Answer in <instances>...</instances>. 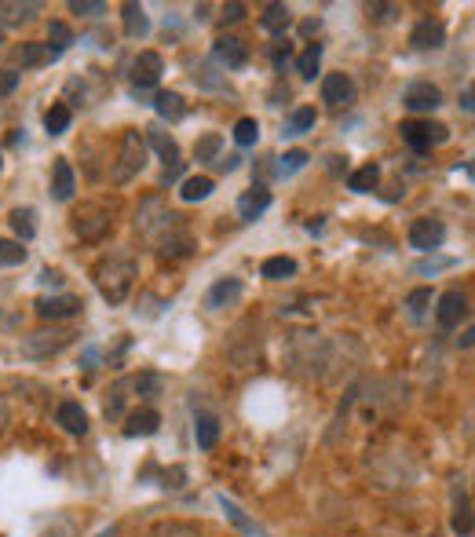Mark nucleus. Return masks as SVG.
Wrapping results in <instances>:
<instances>
[{
  "instance_id": "nucleus-55",
  "label": "nucleus",
  "mask_w": 475,
  "mask_h": 537,
  "mask_svg": "<svg viewBox=\"0 0 475 537\" xmlns=\"http://www.w3.org/2000/svg\"><path fill=\"white\" fill-rule=\"evenodd\" d=\"M461 110H472V88H465V92H461Z\"/></svg>"
},
{
  "instance_id": "nucleus-41",
  "label": "nucleus",
  "mask_w": 475,
  "mask_h": 537,
  "mask_svg": "<svg viewBox=\"0 0 475 537\" xmlns=\"http://www.w3.org/2000/svg\"><path fill=\"white\" fill-rule=\"evenodd\" d=\"M428 304H432V289H413V293L406 296V307H410V318H417V322H421V318H424Z\"/></svg>"
},
{
  "instance_id": "nucleus-4",
  "label": "nucleus",
  "mask_w": 475,
  "mask_h": 537,
  "mask_svg": "<svg viewBox=\"0 0 475 537\" xmlns=\"http://www.w3.org/2000/svg\"><path fill=\"white\" fill-rule=\"evenodd\" d=\"M399 136L406 139L417 154H424V150H432L435 143H446V139H450V128L439 125V121H402Z\"/></svg>"
},
{
  "instance_id": "nucleus-44",
  "label": "nucleus",
  "mask_w": 475,
  "mask_h": 537,
  "mask_svg": "<svg viewBox=\"0 0 475 537\" xmlns=\"http://www.w3.org/2000/svg\"><path fill=\"white\" fill-rule=\"evenodd\" d=\"M125 388H128V380H117L114 388H110V399H106V417H117V413L125 410Z\"/></svg>"
},
{
  "instance_id": "nucleus-2",
  "label": "nucleus",
  "mask_w": 475,
  "mask_h": 537,
  "mask_svg": "<svg viewBox=\"0 0 475 537\" xmlns=\"http://www.w3.org/2000/svg\"><path fill=\"white\" fill-rule=\"evenodd\" d=\"M136 274H139L136 256L125 253V249H114V253H106L95 264V289H99V296H103L106 304L117 307L128 300L132 285H136Z\"/></svg>"
},
{
  "instance_id": "nucleus-56",
  "label": "nucleus",
  "mask_w": 475,
  "mask_h": 537,
  "mask_svg": "<svg viewBox=\"0 0 475 537\" xmlns=\"http://www.w3.org/2000/svg\"><path fill=\"white\" fill-rule=\"evenodd\" d=\"M472 337H475L472 329H465V337H457V344H461V348H472Z\"/></svg>"
},
{
  "instance_id": "nucleus-35",
  "label": "nucleus",
  "mask_w": 475,
  "mask_h": 537,
  "mask_svg": "<svg viewBox=\"0 0 475 537\" xmlns=\"http://www.w3.org/2000/svg\"><path fill=\"white\" fill-rule=\"evenodd\" d=\"M147 139L154 143V150H158L169 165L172 161H180V147H176V139H172L169 132H161V128H147Z\"/></svg>"
},
{
  "instance_id": "nucleus-30",
  "label": "nucleus",
  "mask_w": 475,
  "mask_h": 537,
  "mask_svg": "<svg viewBox=\"0 0 475 537\" xmlns=\"http://www.w3.org/2000/svg\"><path fill=\"white\" fill-rule=\"evenodd\" d=\"M260 274H264L267 282H285V278H293L296 274V260L293 256H271V260H264Z\"/></svg>"
},
{
  "instance_id": "nucleus-6",
  "label": "nucleus",
  "mask_w": 475,
  "mask_h": 537,
  "mask_svg": "<svg viewBox=\"0 0 475 537\" xmlns=\"http://www.w3.org/2000/svg\"><path fill=\"white\" fill-rule=\"evenodd\" d=\"M110 212L103 205H81V212L74 216V231L81 242H99L106 231H110Z\"/></svg>"
},
{
  "instance_id": "nucleus-36",
  "label": "nucleus",
  "mask_w": 475,
  "mask_h": 537,
  "mask_svg": "<svg viewBox=\"0 0 475 537\" xmlns=\"http://www.w3.org/2000/svg\"><path fill=\"white\" fill-rule=\"evenodd\" d=\"M44 128H48V136H63L66 128H70V106L52 103V110L44 114Z\"/></svg>"
},
{
  "instance_id": "nucleus-1",
  "label": "nucleus",
  "mask_w": 475,
  "mask_h": 537,
  "mask_svg": "<svg viewBox=\"0 0 475 537\" xmlns=\"http://www.w3.org/2000/svg\"><path fill=\"white\" fill-rule=\"evenodd\" d=\"M136 231L154 242L161 249V256H187L190 253V238L183 234L180 227V216L158 198V194H150L136 212Z\"/></svg>"
},
{
  "instance_id": "nucleus-54",
  "label": "nucleus",
  "mask_w": 475,
  "mask_h": 537,
  "mask_svg": "<svg viewBox=\"0 0 475 537\" xmlns=\"http://www.w3.org/2000/svg\"><path fill=\"white\" fill-rule=\"evenodd\" d=\"M41 282H44V285H63V274H59V271H44V274H41Z\"/></svg>"
},
{
  "instance_id": "nucleus-48",
  "label": "nucleus",
  "mask_w": 475,
  "mask_h": 537,
  "mask_svg": "<svg viewBox=\"0 0 475 537\" xmlns=\"http://www.w3.org/2000/svg\"><path fill=\"white\" fill-rule=\"evenodd\" d=\"M245 19V4L231 0V4H223V22H242Z\"/></svg>"
},
{
  "instance_id": "nucleus-15",
  "label": "nucleus",
  "mask_w": 475,
  "mask_h": 537,
  "mask_svg": "<svg viewBox=\"0 0 475 537\" xmlns=\"http://www.w3.org/2000/svg\"><path fill=\"white\" fill-rule=\"evenodd\" d=\"M212 55H216V63H223L227 70H242V66L249 63V48H245V41H238V37H220V41L212 44Z\"/></svg>"
},
{
  "instance_id": "nucleus-58",
  "label": "nucleus",
  "mask_w": 475,
  "mask_h": 537,
  "mask_svg": "<svg viewBox=\"0 0 475 537\" xmlns=\"http://www.w3.org/2000/svg\"><path fill=\"white\" fill-rule=\"evenodd\" d=\"M95 537H117V530H114V527H106V530H99Z\"/></svg>"
},
{
  "instance_id": "nucleus-31",
  "label": "nucleus",
  "mask_w": 475,
  "mask_h": 537,
  "mask_svg": "<svg viewBox=\"0 0 475 537\" xmlns=\"http://www.w3.org/2000/svg\"><path fill=\"white\" fill-rule=\"evenodd\" d=\"M216 190V183H212L209 176H190L183 179V187H180V198L183 201H205Z\"/></svg>"
},
{
  "instance_id": "nucleus-5",
  "label": "nucleus",
  "mask_w": 475,
  "mask_h": 537,
  "mask_svg": "<svg viewBox=\"0 0 475 537\" xmlns=\"http://www.w3.org/2000/svg\"><path fill=\"white\" fill-rule=\"evenodd\" d=\"M74 337L77 333H70V329H41V333H30V337L22 340V355L26 358L59 355V351H63Z\"/></svg>"
},
{
  "instance_id": "nucleus-14",
  "label": "nucleus",
  "mask_w": 475,
  "mask_h": 537,
  "mask_svg": "<svg viewBox=\"0 0 475 537\" xmlns=\"http://www.w3.org/2000/svg\"><path fill=\"white\" fill-rule=\"evenodd\" d=\"M161 70H165V63H161L158 52H139L136 63H132V81H136V88L143 92V88L158 85Z\"/></svg>"
},
{
  "instance_id": "nucleus-3",
  "label": "nucleus",
  "mask_w": 475,
  "mask_h": 537,
  "mask_svg": "<svg viewBox=\"0 0 475 537\" xmlns=\"http://www.w3.org/2000/svg\"><path fill=\"white\" fill-rule=\"evenodd\" d=\"M143 169H147V139L139 136V128H128L121 136V154H117L114 169H110V179H114V187H125Z\"/></svg>"
},
{
  "instance_id": "nucleus-45",
  "label": "nucleus",
  "mask_w": 475,
  "mask_h": 537,
  "mask_svg": "<svg viewBox=\"0 0 475 537\" xmlns=\"http://www.w3.org/2000/svg\"><path fill=\"white\" fill-rule=\"evenodd\" d=\"M70 11L85 15V19H99V15H106V4L103 0H70Z\"/></svg>"
},
{
  "instance_id": "nucleus-39",
  "label": "nucleus",
  "mask_w": 475,
  "mask_h": 537,
  "mask_svg": "<svg viewBox=\"0 0 475 537\" xmlns=\"http://www.w3.org/2000/svg\"><path fill=\"white\" fill-rule=\"evenodd\" d=\"M150 537H201L194 523H180V519H172V523H158V527L150 530Z\"/></svg>"
},
{
  "instance_id": "nucleus-34",
  "label": "nucleus",
  "mask_w": 475,
  "mask_h": 537,
  "mask_svg": "<svg viewBox=\"0 0 475 537\" xmlns=\"http://www.w3.org/2000/svg\"><path fill=\"white\" fill-rule=\"evenodd\" d=\"M132 388H136V395L143 402H154L165 391V380L158 377V373H139L136 380H132Z\"/></svg>"
},
{
  "instance_id": "nucleus-26",
  "label": "nucleus",
  "mask_w": 475,
  "mask_h": 537,
  "mask_svg": "<svg viewBox=\"0 0 475 537\" xmlns=\"http://www.w3.org/2000/svg\"><path fill=\"white\" fill-rule=\"evenodd\" d=\"M318 121L315 106H296L293 114L285 117V136H304V132H311Z\"/></svg>"
},
{
  "instance_id": "nucleus-8",
  "label": "nucleus",
  "mask_w": 475,
  "mask_h": 537,
  "mask_svg": "<svg viewBox=\"0 0 475 537\" xmlns=\"http://www.w3.org/2000/svg\"><path fill=\"white\" fill-rule=\"evenodd\" d=\"M402 106L413 110V114H432V110L443 106V92L432 81H417V85H410L402 92Z\"/></svg>"
},
{
  "instance_id": "nucleus-37",
  "label": "nucleus",
  "mask_w": 475,
  "mask_h": 537,
  "mask_svg": "<svg viewBox=\"0 0 475 537\" xmlns=\"http://www.w3.org/2000/svg\"><path fill=\"white\" fill-rule=\"evenodd\" d=\"M70 44H74V30H70L66 22H52V26H48V48H52L55 55H63Z\"/></svg>"
},
{
  "instance_id": "nucleus-25",
  "label": "nucleus",
  "mask_w": 475,
  "mask_h": 537,
  "mask_svg": "<svg viewBox=\"0 0 475 537\" xmlns=\"http://www.w3.org/2000/svg\"><path fill=\"white\" fill-rule=\"evenodd\" d=\"M161 428V417L154 410H139V413H132L128 417V424H125V435L128 439H136V435H154Z\"/></svg>"
},
{
  "instance_id": "nucleus-33",
  "label": "nucleus",
  "mask_w": 475,
  "mask_h": 537,
  "mask_svg": "<svg viewBox=\"0 0 475 537\" xmlns=\"http://www.w3.org/2000/svg\"><path fill=\"white\" fill-rule=\"evenodd\" d=\"M220 150H223V136H220V132H209V136L198 139V147H194V158L205 161V165H216V161H220Z\"/></svg>"
},
{
  "instance_id": "nucleus-24",
  "label": "nucleus",
  "mask_w": 475,
  "mask_h": 537,
  "mask_svg": "<svg viewBox=\"0 0 475 537\" xmlns=\"http://www.w3.org/2000/svg\"><path fill=\"white\" fill-rule=\"evenodd\" d=\"M154 110H158L165 121H183V117H187V103H183L180 92H158L154 95Z\"/></svg>"
},
{
  "instance_id": "nucleus-12",
  "label": "nucleus",
  "mask_w": 475,
  "mask_h": 537,
  "mask_svg": "<svg viewBox=\"0 0 475 537\" xmlns=\"http://www.w3.org/2000/svg\"><path fill=\"white\" fill-rule=\"evenodd\" d=\"M242 293H245L242 278H220V282H216L209 293H205V307H209V311H223V307L238 304V300H242Z\"/></svg>"
},
{
  "instance_id": "nucleus-28",
  "label": "nucleus",
  "mask_w": 475,
  "mask_h": 537,
  "mask_svg": "<svg viewBox=\"0 0 475 537\" xmlns=\"http://www.w3.org/2000/svg\"><path fill=\"white\" fill-rule=\"evenodd\" d=\"M454 534L457 537H472V497L468 494H457L454 497Z\"/></svg>"
},
{
  "instance_id": "nucleus-32",
  "label": "nucleus",
  "mask_w": 475,
  "mask_h": 537,
  "mask_svg": "<svg viewBox=\"0 0 475 537\" xmlns=\"http://www.w3.org/2000/svg\"><path fill=\"white\" fill-rule=\"evenodd\" d=\"M318 66H322V44H307L304 52H300V59H296V74L304 77V81H311L318 74Z\"/></svg>"
},
{
  "instance_id": "nucleus-42",
  "label": "nucleus",
  "mask_w": 475,
  "mask_h": 537,
  "mask_svg": "<svg viewBox=\"0 0 475 537\" xmlns=\"http://www.w3.org/2000/svg\"><path fill=\"white\" fill-rule=\"evenodd\" d=\"M19 264H26L22 242H0V267H19Z\"/></svg>"
},
{
  "instance_id": "nucleus-11",
  "label": "nucleus",
  "mask_w": 475,
  "mask_h": 537,
  "mask_svg": "<svg viewBox=\"0 0 475 537\" xmlns=\"http://www.w3.org/2000/svg\"><path fill=\"white\" fill-rule=\"evenodd\" d=\"M322 103H329L333 110L355 103V85H351V77L348 74H326V81H322Z\"/></svg>"
},
{
  "instance_id": "nucleus-22",
  "label": "nucleus",
  "mask_w": 475,
  "mask_h": 537,
  "mask_svg": "<svg viewBox=\"0 0 475 537\" xmlns=\"http://www.w3.org/2000/svg\"><path fill=\"white\" fill-rule=\"evenodd\" d=\"M52 198L55 201H70L74 198V169H70V161L59 158L52 169Z\"/></svg>"
},
{
  "instance_id": "nucleus-29",
  "label": "nucleus",
  "mask_w": 475,
  "mask_h": 537,
  "mask_svg": "<svg viewBox=\"0 0 475 537\" xmlns=\"http://www.w3.org/2000/svg\"><path fill=\"white\" fill-rule=\"evenodd\" d=\"M377 183H380V169L377 165H362V169H355L348 176V187L355 190V194H373V190H377Z\"/></svg>"
},
{
  "instance_id": "nucleus-47",
  "label": "nucleus",
  "mask_w": 475,
  "mask_h": 537,
  "mask_svg": "<svg viewBox=\"0 0 475 537\" xmlns=\"http://www.w3.org/2000/svg\"><path fill=\"white\" fill-rule=\"evenodd\" d=\"M19 88V74L15 70H0V95H11Z\"/></svg>"
},
{
  "instance_id": "nucleus-27",
  "label": "nucleus",
  "mask_w": 475,
  "mask_h": 537,
  "mask_svg": "<svg viewBox=\"0 0 475 537\" xmlns=\"http://www.w3.org/2000/svg\"><path fill=\"white\" fill-rule=\"evenodd\" d=\"M194 439H198L201 450H212L216 439H220V421H216L212 413H198V421H194Z\"/></svg>"
},
{
  "instance_id": "nucleus-50",
  "label": "nucleus",
  "mask_w": 475,
  "mask_h": 537,
  "mask_svg": "<svg viewBox=\"0 0 475 537\" xmlns=\"http://www.w3.org/2000/svg\"><path fill=\"white\" fill-rule=\"evenodd\" d=\"M395 11H399L395 4H370V15H373L377 22H388L391 15H395Z\"/></svg>"
},
{
  "instance_id": "nucleus-16",
  "label": "nucleus",
  "mask_w": 475,
  "mask_h": 537,
  "mask_svg": "<svg viewBox=\"0 0 475 537\" xmlns=\"http://www.w3.org/2000/svg\"><path fill=\"white\" fill-rule=\"evenodd\" d=\"M55 59H59V55H55L48 44L26 41L15 48V63H19L22 70H37V66H48V63H55Z\"/></svg>"
},
{
  "instance_id": "nucleus-43",
  "label": "nucleus",
  "mask_w": 475,
  "mask_h": 537,
  "mask_svg": "<svg viewBox=\"0 0 475 537\" xmlns=\"http://www.w3.org/2000/svg\"><path fill=\"white\" fill-rule=\"evenodd\" d=\"M304 165H307L304 150H289V154H282V158H278V176H293V172H300Z\"/></svg>"
},
{
  "instance_id": "nucleus-38",
  "label": "nucleus",
  "mask_w": 475,
  "mask_h": 537,
  "mask_svg": "<svg viewBox=\"0 0 475 537\" xmlns=\"http://www.w3.org/2000/svg\"><path fill=\"white\" fill-rule=\"evenodd\" d=\"M33 216H37L33 209H15V212H11V227H15V234H19L22 242H30L33 234H37V223H33Z\"/></svg>"
},
{
  "instance_id": "nucleus-57",
  "label": "nucleus",
  "mask_w": 475,
  "mask_h": 537,
  "mask_svg": "<svg viewBox=\"0 0 475 537\" xmlns=\"http://www.w3.org/2000/svg\"><path fill=\"white\" fill-rule=\"evenodd\" d=\"M4 424H8V406H4V399H0V432H4Z\"/></svg>"
},
{
  "instance_id": "nucleus-53",
  "label": "nucleus",
  "mask_w": 475,
  "mask_h": 537,
  "mask_svg": "<svg viewBox=\"0 0 475 537\" xmlns=\"http://www.w3.org/2000/svg\"><path fill=\"white\" fill-rule=\"evenodd\" d=\"M271 59H275V66H282L285 59H289V44H275V52H271Z\"/></svg>"
},
{
  "instance_id": "nucleus-13",
  "label": "nucleus",
  "mask_w": 475,
  "mask_h": 537,
  "mask_svg": "<svg viewBox=\"0 0 475 537\" xmlns=\"http://www.w3.org/2000/svg\"><path fill=\"white\" fill-rule=\"evenodd\" d=\"M410 44L417 48V52H435V48H443V44H446L443 22H439V19H421L417 26H413Z\"/></svg>"
},
{
  "instance_id": "nucleus-10",
  "label": "nucleus",
  "mask_w": 475,
  "mask_h": 537,
  "mask_svg": "<svg viewBox=\"0 0 475 537\" xmlns=\"http://www.w3.org/2000/svg\"><path fill=\"white\" fill-rule=\"evenodd\" d=\"M37 315L44 318V322H59V318H74V315H81V300L77 296H41L37 300Z\"/></svg>"
},
{
  "instance_id": "nucleus-7",
  "label": "nucleus",
  "mask_w": 475,
  "mask_h": 537,
  "mask_svg": "<svg viewBox=\"0 0 475 537\" xmlns=\"http://www.w3.org/2000/svg\"><path fill=\"white\" fill-rule=\"evenodd\" d=\"M443 242H446L443 220H432V216H424V220H413L410 245L417 249V253H435V249H443Z\"/></svg>"
},
{
  "instance_id": "nucleus-9",
  "label": "nucleus",
  "mask_w": 475,
  "mask_h": 537,
  "mask_svg": "<svg viewBox=\"0 0 475 537\" xmlns=\"http://www.w3.org/2000/svg\"><path fill=\"white\" fill-rule=\"evenodd\" d=\"M461 318H468V296L450 289V293L439 296V307H435V322L443 329H457L461 326Z\"/></svg>"
},
{
  "instance_id": "nucleus-18",
  "label": "nucleus",
  "mask_w": 475,
  "mask_h": 537,
  "mask_svg": "<svg viewBox=\"0 0 475 537\" xmlns=\"http://www.w3.org/2000/svg\"><path fill=\"white\" fill-rule=\"evenodd\" d=\"M121 22H125V33L132 37V41H143V37L150 33L147 11H143V4H136V0L121 4Z\"/></svg>"
},
{
  "instance_id": "nucleus-46",
  "label": "nucleus",
  "mask_w": 475,
  "mask_h": 537,
  "mask_svg": "<svg viewBox=\"0 0 475 537\" xmlns=\"http://www.w3.org/2000/svg\"><path fill=\"white\" fill-rule=\"evenodd\" d=\"M41 537H77V530H74V523H70V519H55L52 527L44 530Z\"/></svg>"
},
{
  "instance_id": "nucleus-51",
  "label": "nucleus",
  "mask_w": 475,
  "mask_h": 537,
  "mask_svg": "<svg viewBox=\"0 0 475 537\" xmlns=\"http://www.w3.org/2000/svg\"><path fill=\"white\" fill-rule=\"evenodd\" d=\"M238 165H242V158H238V154H227V158L216 161V169H220V172H234Z\"/></svg>"
},
{
  "instance_id": "nucleus-23",
  "label": "nucleus",
  "mask_w": 475,
  "mask_h": 537,
  "mask_svg": "<svg viewBox=\"0 0 475 537\" xmlns=\"http://www.w3.org/2000/svg\"><path fill=\"white\" fill-rule=\"evenodd\" d=\"M220 508H223V516L231 519V523H234V527H238V530H242V534H249V537H271L264 527H260V523H256V519L245 516L242 508L234 505V501H227V497H220Z\"/></svg>"
},
{
  "instance_id": "nucleus-17",
  "label": "nucleus",
  "mask_w": 475,
  "mask_h": 537,
  "mask_svg": "<svg viewBox=\"0 0 475 537\" xmlns=\"http://www.w3.org/2000/svg\"><path fill=\"white\" fill-rule=\"evenodd\" d=\"M37 15H41L37 0H26V4H19V0H0V22L4 26H22V22H33Z\"/></svg>"
},
{
  "instance_id": "nucleus-20",
  "label": "nucleus",
  "mask_w": 475,
  "mask_h": 537,
  "mask_svg": "<svg viewBox=\"0 0 475 537\" xmlns=\"http://www.w3.org/2000/svg\"><path fill=\"white\" fill-rule=\"evenodd\" d=\"M267 209H271V190H264V187L245 190L242 201H238V216H242V220H256V216H264Z\"/></svg>"
},
{
  "instance_id": "nucleus-52",
  "label": "nucleus",
  "mask_w": 475,
  "mask_h": 537,
  "mask_svg": "<svg viewBox=\"0 0 475 537\" xmlns=\"http://www.w3.org/2000/svg\"><path fill=\"white\" fill-rule=\"evenodd\" d=\"M348 169V158H340V154H333V158H329V172H333V176H340V172Z\"/></svg>"
},
{
  "instance_id": "nucleus-49",
  "label": "nucleus",
  "mask_w": 475,
  "mask_h": 537,
  "mask_svg": "<svg viewBox=\"0 0 475 537\" xmlns=\"http://www.w3.org/2000/svg\"><path fill=\"white\" fill-rule=\"evenodd\" d=\"M180 176H183V161H172V165H165V172H161V187L176 183Z\"/></svg>"
},
{
  "instance_id": "nucleus-21",
  "label": "nucleus",
  "mask_w": 475,
  "mask_h": 537,
  "mask_svg": "<svg viewBox=\"0 0 475 537\" xmlns=\"http://www.w3.org/2000/svg\"><path fill=\"white\" fill-rule=\"evenodd\" d=\"M260 26H264L267 33L282 37V33L293 26V11H289V4H267L264 15H260Z\"/></svg>"
},
{
  "instance_id": "nucleus-40",
  "label": "nucleus",
  "mask_w": 475,
  "mask_h": 537,
  "mask_svg": "<svg viewBox=\"0 0 475 537\" xmlns=\"http://www.w3.org/2000/svg\"><path fill=\"white\" fill-rule=\"evenodd\" d=\"M256 139H260L256 117H242V121L234 125V143H238V147H256Z\"/></svg>"
},
{
  "instance_id": "nucleus-19",
  "label": "nucleus",
  "mask_w": 475,
  "mask_h": 537,
  "mask_svg": "<svg viewBox=\"0 0 475 537\" xmlns=\"http://www.w3.org/2000/svg\"><path fill=\"white\" fill-rule=\"evenodd\" d=\"M55 421H59V428H63L66 435L88 432V413L81 410V402H63V406L55 410Z\"/></svg>"
}]
</instances>
